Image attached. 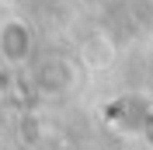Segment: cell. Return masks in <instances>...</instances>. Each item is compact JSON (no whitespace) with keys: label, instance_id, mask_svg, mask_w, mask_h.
<instances>
[{"label":"cell","instance_id":"obj_1","mask_svg":"<svg viewBox=\"0 0 153 150\" xmlns=\"http://www.w3.org/2000/svg\"><path fill=\"white\" fill-rule=\"evenodd\" d=\"M0 56L7 63H21L28 56V32H25L21 21H7L0 28Z\"/></svg>","mask_w":153,"mask_h":150}]
</instances>
